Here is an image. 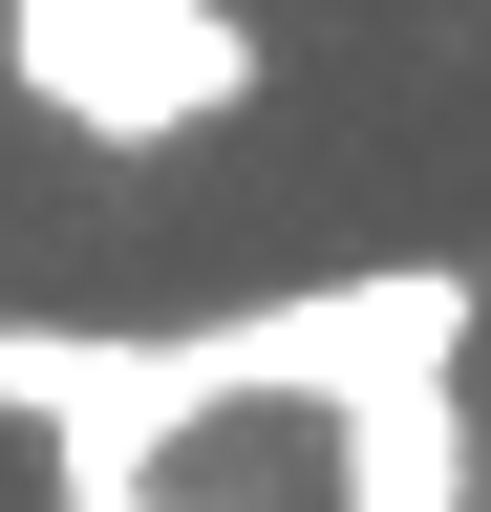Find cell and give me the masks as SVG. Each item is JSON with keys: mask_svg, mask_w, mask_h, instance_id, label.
<instances>
[{"mask_svg": "<svg viewBox=\"0 0 491 512\" xmlns=\"http://www.w3.org/2000/svg\"><path fill=\"white\" fill-rule=\"evenodd\" d=\"M385 384H470V278L385 256L321 299H235V320H86V406L43 427V491H150L214 406H385Z\"/></svg>", "mask_w": 491, "mask_h": 512, "instance_id": "1", "label": "cell"}, {"mask_svg": "<svg viewBox=\"0 0 491 512\" xmlns=\"http://www.w3.org/2000/svg\"><path fill=\"white\" fill-rule=\"evenodd\" d=\"M0 64L86 150H171V128L257 107V22L235 0H0Z\"/></svg>", "mask_w": 491, "mask_h": 512, "instance_id": "2", "label": "cell"}, {"mask_svg": "<svg viewBox=\"0 0 491 512\" xmlns=\"http://www.w3.org/2000/svg\"><path fill=\"white\" fill-rule=\"evenodd\" d=\"M342 512H470V427H449V384L342 406Z\"/></svg>", "mask_w": 491, "mask_h": 512, "instance_id": "3", "label": "cell"}, {"mask_svg": "<svg viewBox=\"0 0 491 512\" xmlns=\"http://www.w3.org/2000/svg\"><path fill=\"white\" fill-rule=\"evenodd\" d=\"M86 406V320H0V427H65Z\"/></svg>", "mask_w": 491, "mask_h": 512, "instance_id": "4", "label": "cell"}, {"mask_svg": "<svg viewBox=\"0 0 491 512\" xmlns=\"http://www.w3.org/2000/svg\"><path fill=\"white\" fill-rule=\"evenodd\" d=\"M43 512H171V491H43Z\"/></svg>", "mask_w": 491, "mask_h": 512, "instance_id": "5", "label": "cell"}]
</instances>
